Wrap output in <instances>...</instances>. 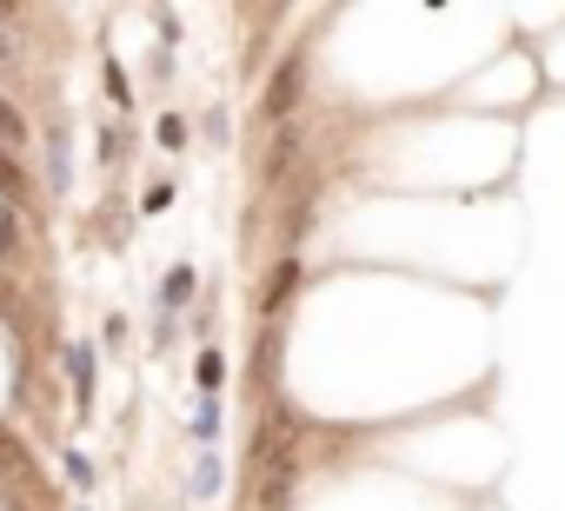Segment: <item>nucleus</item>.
<instances>
[{
	"mask_svg": "<svg viewBox=\"0 0 565 511\" xmlns=\"http://www.w3.org/2000/svg\"><path fill=\"white\" fill-rule=\"evenodd\" d=\"M299 485V459L293 445H260V472H254V511H286Z\"/></svg>",
	"mask_w": 565,
	"mask_h": 511,
	"instance_id": "1",
	"label": "nucleus"
},
{
	"mask_svg": "<svg viewBox=\"0 0 565 511\" xmlns=\"http://www.w3.org/2000/svg\"><path fill=\"white\" fill-rule=\"evenodd\" d=\"M299 94H306V54H286V60L273 67V80H267V94H260V114L286 127V114L299 107Z\"/></svg>",
	"mask_w": 565,
	"mask_h": 511,
	"instance_id": "2",
	"label": "nucleus"
},
{
	"mask_svg": "<svg viewBox=\"0 0 565 511\" xmlns=\"http://www.w3.org/2000/svg\"><path fill=\"white\" fill-rule=\"evenodd\" d=\"M299 280H306V266H299V260H280V266H273V280H267V293H260V312H267V325H280V312L293 306Z\"/></svg>",
	"mask_w": 565,
	"mask_h": 511,
	"instance_id": "3",
	"label": "nucleus"
},
{
	"mask_svg": "<svg viewBox=\"0 0 565 511\" xmlns=\"http://www.w3.org/2000/svg\"><path fill=\"white\" fill-rule=\"evenodd\" d=\"M60 359H67V385H73V405H80V418H87V412H94V379H101V366H94V346H67Z\"/></svg>",
	"mask_w": 565,
	"mask_h": 511,
	"instance_id": "4",
	"label": "nucleus"
},
{
	"mask_svg": "<svg viewBox=\"0 0 565 511\" xmlns=\"http://www.w3.org/2000/svg\"><path fill=\"white\" fill-rule=\"evenodd\" d=\"M193 293H200V273H193V266H174L167 280H160V306H167V312H180Z\"/></svg>",
	"mask_w": 565,
	"mask_h": 511,
	"instance_id": "5",
	"label": "nucleus"
},
{
	"mask_svg": "<svg viewBox=\"0 0 565 511\" xmlns=\"http://www.w3.org/2000/svg\"><path fill=\"white\" fill-rule=\"evenodd\" d=\"M27 140H34V133H27V114H21L8 94H0V153H8V146H14V153H27Z\"/></svg>",
	"mask_w": 565,
	"mask_h": 511,
	"instance_id": "6",
	"label": "nucleus"
},
{
	"mask_svg": "<svg viewBox=\"0 0 565 511\" xmlns=\"http://www.w3.org/2000/svg\"><path fill=\"white\" fill-rule=\"evenodd\" d=\"M47 187L67 193V133H60V127L47 133Z\"/></svg>",
	"mask_w": 565,
	"mask_h": 511,
	"instance_id": "7",
	"label": "nucleus"
},
{
	"mask_svg": "<svg viewBox=\"0 0 565 511\" xmlns=\"http://www.w3.org/2000/svg\"><path fill=\"white\" fill-rule=\"evenodd\" d=\"M193 385H200V392H220V385H226V359H220L213 346L193 359Z\"/></svg>",
	"mask_w": 565,
	"mask_h": 511,
	"instance_id": "8",
	"label": "nucleus"
},
{
	"mask_svg": "<svg viewBox=\"0 0 565 511\" xmlns=\"http://www.w3.org/2000/svg\"><path fill=\"white\" fill-rule=\"evenodd\" d=\"M293 153H299V133H293V127H280V140H273V153H267V180H280V174H286V159H293Z\"/></svg>",
	"mask_w": 565,
	"mask_h": 511,
	"instance_id": "9",
	"label": "nucleus"
},
{
	"mask_svg": "<svg viewBox=\"0 0 565 511\" xmlns=\"http://www.w3.org/2000/svg\"><path fill=\"white\" fill-rule=\"evenodd\" d=\"M153 133H160V146H167V153H180V146H187V114H160Z\"/></svg>",
	"mask_w": 565,
	"mask_h": 511,
	"instance_id": "10",
	"label": "nucleus"
},
{
	"mask_svg": "<svg viewBox=\"0 0 565 511\" xmlns=\"http://www.w3.org/2000/svg\"><path fill=\"white\" fill-rule=\"evenodd\" d=\"M101 80H107V100H114V107H133V87H127L120 60H107V67H101Z\"/></svg>",
	"mask_w": 565,
	"mask_h": 511,
	"instance_id": "11",
	"label": "nucleus"
},
{
	"mask_svg": "<svg viewBox=\"0 0 565 511\" xmlns=\"http://www.w3.org/2000/svg\"><path fill=\"white\" fill-rule=\"evenodd\" d=\"M193 439H200V445H213V439H220V405H213V399L193 412Z\"/></svg>",
	"mask_w": 565,
	"mask_h": 511,
	"instance_id": "12",
	"label": "nucleus"
},
{
	"mask_svg": "<svg viewBox=\"0 0 565 511\" xmlns=\"http://www.w3.org/2000/svg\"><path fill=\"white\" fill-rule=\"evenodd\" d=\"M21 465H27V445L14 432H0V472H21Z\"/></svg>",
	"mask_w": 565,
	"mask_h": 511,
	"instance_id": "13",
	"label": "nucleus"
},
{
	"mask_svg": "<svg viewBox=\"0 0 565 511\" xmlns=\"http://www.w3.org/2000/svg\"><path fill=\"white\" fill-rule=\"evenodd\" d=\"M60 472H67V485H80V491H87V485H94V465H87V459H80V452H67V465H60Z\"/></svg>",
	"mask_w": 565,
	"mask_h": 511,
	"instance_id": "14",
	"label": "nucleus"
},
{
	"mask_svg": "<svg viewBox=\"0 0 565 511\" xmlns=\"http://www.w3.org/2000/svg\"><path fill=\"white\" fill-rule=\"evenodd\" d=\"M193 491H200V498H207V491H220V459H207V465H200V478H193Z\"/></svg>",
	"mask_w": 565,
	"mask_h": 511,
	"instance_id": "15",
	"label": "nucleus"
},
{
	"mask_svg": "<svg viewBox=\"0 0 565 511\" xmlns=\"http://www.w3.org/2000/svg\"><path fill=\"white\" fill-rule=\"evenodd\" d=\"M21 180V166H8V159H0V187H14Z\"/></svg>",
	"mask_w": 565,
	"mask_h": 511,
	"instance_id": "16",
	"label": "nucleus"
},
{
	"mask_svg": "<svg viewBox=\"0 0 565 511\" xmlns=\"http://www.w3.org/2000/svg\"><path fill=\"white\" fill-rule=\"evenodd\" d=\"M0 67H14V54H8V40H0Z\"/></svg>",
	"mask_w": 565,
	"mask_h": 511,
	"instance_id": "17",
	"label": "nucleus"
}]
</instances>
